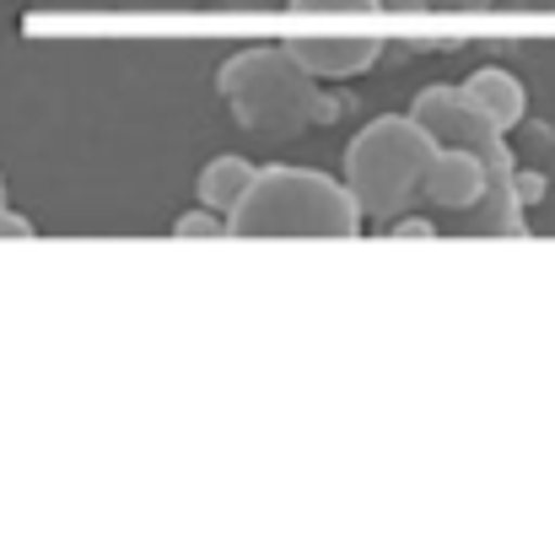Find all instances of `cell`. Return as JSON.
<instances>
[{
    "mask_svg": "<svg viewBox=\"0 0 555 539\" xmlns=\"http://www.w3.org/2000/svg\"><path fill=\"white\" fill-rule=\"evenodd\" d=\"M362 232V210L351 189L319 168H259L243 200L227 210V238H302V243H346Z\"/></svg>",
    "mask_w": 555,
    "mask_h": 539,
    "instance_id": "2",
    "label": "cell"
},
{
    "mask_svg": "<svg viewBox=\"0 0 555 539\" xmlns=\"http://www.w3.org/2000/svg\"><path fill=\"white\" fill-rule=\"evenodd\" d=\"M297 16H319V11H346V16H367L372 0H286Z\"/></svg>",
    "mask_w": 555,
    "mask_h": 539,
    "instance_id": "10",
    "label": "cell"
},
{
    "mask_svg": "<svg viewBox=\"0 0 555 539\" xmlns=\"http://www.w3.org/2000/svg\"><path fill=\"white\" fill-rule=\"evenodd\" d=\"M513 5H529V11H555V0H513Z\"/></svg>",
    "mask_w": 555,
    "mask_h": 539,
    "instance_id": "17",
    "label": "cell"
},
{
    "mask_svg": "<svg viewBox=\"0 0 555 539\" xmlns=\"http://www.w3.org/2000/svg\"><path fill=\"white\" fill-rule=\"evenodd\" d=\"M421 194H426L431 205L464 216V210L480 205V194H486V163H480L475 152H464V146H442V141H437L431 168H426V179H421Z\"/></svg>",
    "mask_w": 555,
    "mask_h": 539,
    "instance_id": "6",
    "label": "cell"
},
{
    "mask_svg": "<svg viewBox=\"0 0 555 539\" xmlns=\"http://www.w3.org/2000/svg\"><path fill=\"white\" fill-rule=\"evenodd\" d=\"M372 11H421V0H372Z\"/></svg>",
    "mask_w": 555,
    "mask_h": 539,
    "instance_id": "15",
    "label": "cell"
},
{
    "mask_svg": "<svg viewBox=\"0 0 555 539\" xmlns=\"http://www.w3.org/2000/svg\"><path fill=\"white\" fill-rule=\"evenodd\" d=\"M431 11H480V5H496V0H421Z\"/></svg>",
    "mask_w": 555,
    "mask_h": 539,
    "instance_id": "14",
    "label": "cell"
},
{
    "mask_svg": "<svg viewBox=\"0 0 555 539\" xmlns=\"http://www.w3.org/2000/svg\"><path fill=\"white\" fill-rule=\"evenodd\" d=\"M216 92H221L232 125H243L248 136H264V141H292L302 130H324L351 114V98L313 81L286 54V43H248V49L227 54L216 70Z\"/></svg>",
    "mask_w": 555,
    "mask_h": 539,
    "instance_id": "1",
    "label": "cell"
},
{
    "mask_svg": "<svg viewBox=\"0 0 555 539\" xmlns=\"http://www.w3.org/2000/svg\"><path fill=\"white\" fill-rule=\"evenodd\" d=\"M173 238H184V243H199V238H227V216H221V210H210V205L184 210V216L173 221Z\"/></svg>",
    "mask_w": 555,
    "mask_h": 539,
    "instance_id": "9",
    "label": "cell"
},
{
    "mask_svg": "<svg viewBox=\"0 0 555 539\" xmlns=\"http://www.w3.org/2000/svg\"><path fill=\"white\" fill-rule=\"evenodd\" d=\"M410 119H415L431 141L464 146V152H475V157L486 163V194H480V205H469V210L459 216L464 232H475V238H529V210L518 205V189H513V174H518V168H513V152H507V130H496V125L475 108V98H469L464 87L437 81V87L415 92Z\"/></svg>",
    "mask_w": 555,
    "mask_h": 539,
    "instance_id": "3",
    "label": "cell"
},
{
    "mask_svg": "<svg viewBox=\"0 0 555 539\" xmlns=\"http://www.w3.org/2000/svg\"><path fill=\"white\" fill-rule=\"evenodd\" d=\"M388 238H399V243H426V238H437V227H431L426 216H393V221H388Z\"/></svg>",
    "mask_w": 555,
    "mask_h": 539,
    "instance_id": "11",
    "label": "cell"
},
{
    "mask_svg": "<svg viewBox=\"0 0 555 539\" xmlns=\"http://www.w3.org/2000/svg\"><path fill=\"white\" fill-rule=\"evenodd\" d=\"M513 189H518V205L529 210V205H540L551 194V179L545 174H513Z\"/></svg>",
    "mask_w": 555,
    "mask_h": 539,
    "instance_id": "12",
    "label": "cell"
},
{
    "mask_svg": "<svg viewBox=\"0 0 555 539\" xmlns=\"http://www.w3.org/2000/svg\"><path fill=\"white\" fill-rule=\"evenodd\" d=\"M22 238H38V227L27 216H16L11 205H0V243H22Z\"/></svg>",
    "mask_w": 555,
    "mask_h": 539,
    "instance_id": "13",
    "label": "cell"
},
{
    "mask_svg": "<svg viewBox=\"0 0 555 539\" xmlns=\"http://www.w3.org/2000/svg\"><path fill=\"white\" fill-rule=\"evenodd\" d=\"M464 92L475 98V108H480L496 130H513V125H524V114H529L524 81H518L513 70H502V65H480V70L464 81Z\"/></svg>",
    "mask_w": 555,
    "mask_h": 539,
    "instance_id": "7",
    "label": "cell"
},
{
    "mask_svg": "<svg viewBox=\"0 0 555 539\" xmlns=\"http://www.w3.org/2000/svg\"><path fill=\"white\" fill-rule=\"evenodd\" d=\"M0 205H5V179H0Z\"/></svg>",
    "mask_w": 555,
    "mask_h": 539,
    "instance_id": "18",
    "label": "cell"
},
{
    "mask_svg": "<svg viewBox=\"0 0 555 539\" xmlns=\"http://www.w3.org/2000/svg\"><path fill=\"white\" fill-rule=\"evenodd\" d=\"M221 5H237V11H259V5H286V0H221Z\"/></svg>",
    "mask_w": 555,
    "mask_h": 539,
    "instance_id": "16",
    "label": "cell"
},
{
    "mask_svg": "<svg viewBox=\"0 0 555 539\" xmlns=\"http://www.w3.org/2000/svg\"><path fill=\"white\" fill-rule=\"evenodd\" d=\"M437 141L410 114H383L346 146V189L362 210V221H393L421 200V179L431 168Z\"/></svg>",
    "mask_w": 555,
    "mask_h": 539,
    "instance_id": "4",
    "label": "cell"
},
{
    "mask_svg": "<svg viewBox=\"0 0 555 539\" xmlns=\"http://www.w3.org/2000/svg\"><path fill=\"white\" fill-rule=\"evenodd\" d=\"M254 174H259V168H254L248 157H216V163H205V168H199V183H194V189H199V205H210V210L227 216V210L243 200V189L254 183Z\"/></svg>",
    "mask_w": 555,
    "mask_h": 539,
    "instance_id": "8",
    "label": "cell"
},
{
    "mask_svg": "<svg viewBox=\"0 0 555 539\" xmlns=\"http://www.w3.org/2000/svg\"><path fill=\"white\" fill-rule=\"evenodd\" d=\"M286 54L313 76V81H346V76H362L377 65L383 54V38L372 33H302V38H286Z\"/></svg>",
    "mask_w": 555,
    "mask_h": 539,
    "instance_id": "5",
    "label": "cell"
}]
</instances>
